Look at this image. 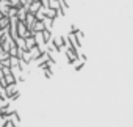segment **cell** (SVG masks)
<instances>
[{
	"mask_svg": "<svg viewBox=\"0 0 133 127\" xmlns=\"http://www.w3.org/2000/svg\"><path fill=\"white\" fill-rule=\"evenodd\" d=\"M42 22H44V25H45V30H50V31L53 30V22H55L53 19H50V17L45 16V19H44Z\"/></svg>",
	"mask_w": 133,
	"mask_h": 127,
	"instance_id": "cell-11",
	"label": "cell"
},
{
	"mask_svg": "<svg viewBox=\"0 0 133 127\" xmlns=\"http://www.w3.org/2000/svg\"><path fill=\"white\" fill-rule=\"evenodd\" d=\"M75 36H77V38H78V39H80V41H83V38H85V33H83V31H82V30H78V31H77V33H75Z\"/></svg>",
	"mask_w": 133,
	"mask_h": 127,
	"instance_id": "cell-24",
	"label": "cell"
},
{
	"mask_svg": "<svg viewBox=\"0 0 133 127\" xmlns=\"http://www.w3.org/2000/svg\"><path fill=\"white\" fill-rule=\"evenodd\" d=\"M41 7H42L41 0H33V2L30 3V7H28V11H30V13H33V14H36V13L41 10Z\"/></svg>",
	"mask_w": 133,
	"mask_h": 127,
	"instance_id": "cell-3",
	"label": "cell"
},
{
	"mask_svg": "<svg viewBox=\"0 0 133 127\" xmlns=\"http://www.w3.org/2000/svg\"><path fill=\"white\" fill-rule=\"evenodd\" d=\"M17 11H19L17 7H10V10H8V17H14V16H17Z\"/></svg>",
	"mask_w": 133,
	"mask_h": 127,
	"instance_id": "cell-19",
	"label": "cell"
},
{
	"mask_svg": "<svg viewBox=\"0 0 133 127\" xmlns=\"http://www.w3.org/2000/svg\"><path fill=\"white\" fill-rule=\"evenodd\" d=\"M45 30V25L42 21H36L35 22V27H33V31H44Z\"/></svg>",
	"mask_w": 133,
	"mask_h": 127,
	"instance_id": "cell-12",
	"label": "cell"
},
{
	"mask_svg": "<svg viewBox=\"0 0 133 127\" xmlns=\"http://www.w3.org/2000/svg\"><path fill=\"white\" fill-rule=\"evenodd\" d=\"M14 41H16V44H17V47H19V49H24V50H27V46H25V38H22V36H17Z\"/></svg>",
	"mask_w": 133,
	"mask_h": 127,
	"instance_id": "cell-13",
	"label": "cell"
},
{
	"mask_svg": "<svg viewBox=\"0 0 133 127\" xmlns=\"http://www.w3.org/2000/svg\"><path fill=\"white\" fill-rule=\"evenodd\" d=\"M10 0H0V13L3 16H8V10H10Z\"/></svg>",
	"mask_w": 133,
	"mask_h": 127,
	"instance_id": "cell-5",
	"label": "cell"
},
{
	"mask_svg": "<svg viewBox=\"0 0 133 127\" xmlns=\"http://www.w3.org/2000/svg\"><path fill=\"white\" fill-rule=\"evenodd\" d=\"M3 127H17V125H16V124H13L11 121H8V122H6V124L3 125Z\"/></svg>",
	"mask_w": 133,
	"mask_h": 127,
	"instance_id": "cell-26",
	"label": "cell"
},
{
	"mask_svg": "<svg viewBox=\"0 0 133 127\" xmlns=\"http://www.w3.org/2000/svg\"><path fill=\"white\" fill-rule=\"evenodd\" d=\"M21 97V91H17V93H14L13 96H10V100H17Z\"/></svg>",
	"mask_w": 133,
	"mask_h": 127,
	"instance_id": "cell-23",
	"label": "cell"
},
{
	"mask_svg": "<svg viewBox=\"0 0 133 127\" xmlns=\"http://www.w3.org/2000/svg\"><path fill=\"white\" fill-rule=\"evenodd\" d=\"M35 22H36V16H35L33 13H30V11H28V13H27V17H25V25H27V28L33 31ZM33 35H35V31H33Z\"/></svg>",
	"mask_w": 133,
	"mask_h": 127,
	"instance_id": "cell-2",
	"label": "cell"
},
{
	"mask_svg": "<svg viewBox=\"0 0 133 127\" xmlns=\"http://www.w3.org/2000/svg\"><path fill=\"white\" fill-rule=\"evenodd\" d=\"M0 17H3V14H2V13H0Z\"/></svg>",
	"mask_w": 133,
	"mask_h": 127,
	"instance_id": "cell-27",
	"label": "cell"
},
{
	"mask_svg": "<svg viewBox=\"0 0 133 127\" xmlns=\"http://www.w3.org/2000/svg\"><path fill=\"white\" fill-rule=\"evenodd\" d=\"M49 8H53V10H59V0H50V3H49Z\"/></svg>",
	"mask_w": 133,
	"mask_h": 127,
	"instance_id": "cell-20",
	"label": "cell"
},
{
	"mask_svg": "<svg viewBox=\"0 0 133 127\" xmlns=\"http://www.w3.org/2000/svg\"><path fill=\"white\" fill-rule=\"evenodd\" d=\"M0 27L2 28H10V17L8 16L0 17Z\"/></svg>",
	"mask_w": 133,
	"mask_h": 127,
	"instance_id": "cell-14",
	"label": "cell"
},
{
	"mask_svg": "<svg viewBox=\"0 0 133 127\" xmlns=\"http://www.w3.org/2000/svg\"><path fill=\"white\" fill-rule=\"evenodd\" d=\"M68 36H69V39H71L72 46H74L77 50H80V49H82V41H80V39L75 36V33H71V31H69V35H68Z\"/></svg>",
	"mask_w": 133,
	"mask_h": 127,
	"instance_id": "cell-4",
	"label": "cell"
},
{
	"mask_svg": "<svg viewBox=\"0 0 133 127\" xmlns=\"http://www.w3.org/2000/svg\"><path fill=\"white\" fill-rule=\"evenodd\" d=\"M0 28H2V27H0Z\"/></svg>",
	"mask_w": 133,
	"mask_h": 127,
	"instance_id": "cell-28",
	"label": "cell"
},
{
	"mask_svg": "<svg viewBox=\"0 0 133 127\" xmlns=\"http://www.w3.org/2000/svg\"><path fill=\"white\" fill-rule=\"evenodd\" d=\"M42 38H44L45 44H49V42L52 41V38H53V36H52V31H50V30H44V31H42Z\"/></svg>",
	"mask_w": 133,
	"mask_h": 127,
	"instance_id": "cell-15",
	"label": "cell"
},
{
	"mask_svg": "<svg viewBox=\"0 0 133 127\" xmlns=\"http://www.w3.org/2000/svg\"><path fill=\"white\" fill-rule=\"evenodd\" d=\"M25 46H27V50H30L31 47H35V46H36V39H35V36H28V38H25Z\"/></svg>",
	"mask_w": 133,
	"mask_h": 127,
	"instance_id": "cell-10",
	"label": "cell"
},
{
	"mask_svg": "<svg viewBox=\"0 0 133 127\" xmlns=\"http://www.w3.org/2000/svg\"><path fill=\"white\" fill-rule=\"evenodd\" d=\"M10 61H11V68H16L21 65V58L19 56H10Z\"/></svg>",
	"mask_w": 133,
	"mask_h": 127,
	"instance_id": "cell-17",
	"label": "cell"
},
{
	"mask_svg": "<svg viewBox=\"0 0 133 127\" xmlns=\"http://www.w3.org/2000/svg\"><path fill=\"white\" fill-rule=\"evenodd\" d=\"M42 72H44V75H45L47 79H52V77H53V71H52V68H49V66L42 68Z\"/></svg>",
	"mask_w": 133,
	"mask_h": 127,
	"instance_id": "cell-18",
	"label": "cell"
},
{
	"mask_svg": "<svg viewBox=\"0 0 133 127\" xmlns=\"http://www.w3.org/2000/svg\"><path fill=\"white\" fill-rule=\"evenodd\" d=\"M27 13H28V8H27V7H19V11H17V19H19V21H25Z\"/></svg>",
	"mask_w": 133,
	"mask_h": 127,
	"instance_id": "cell-9",
	"label": "cell"
},
{
	"mask_svg": "<svg viewBox=\"0 0 133 127\" xmlns=\"http://www.w3.org/2000/svg\"><path fill=\"white\" fill-rule=\"evenodd\" d=\"M10 121L19 127V125H21V116H19V111H14V110H13V111L10 113Z\"/></svg>",
	"mask_w": 133,
	"mask_h": 127,
	"instance_id": "cell-7",
	"label": "cell"
},
{
	"mask_svg": "<svg viewBox=\"0 0 133 127\" xmlns=\"http://www.w3.org/2000/svg\"><path fill=\"white\" fill-rule=\"evenodd\" d=\"M10 56H11V55H10V52L0 49V61H3V60H6V58H10Z\"/></svg>",
	"mask_w": 133,
	"mask_h": 127,
	"instance_id": "cell-21",
	"label": "cell"
},
{
	"mask_svg": "<svg viewBox=\"0 0 133 127\" xmlns=\"http://www.w3.org/2000/svg\"><path fill=\"white\" fill-rule=\"evenodd\" d=\"M22 60L27 63V65H30V63L33 61V58H31V55H30V52L28 50H24V55H22Z\"/></svg>",
	"mask_w": 133,
	"mask_h": 127,
	"instance_id": "cell-16",
	"label": "cell"
},
{
	"mask_svg": "<svg viewBox=\"0 0 133 127\" xmlns=\"http://www.w3.org/2000/svg\"><path fill=\"white\" fill-rule=\"evenodd\" d=\"M52 44L58 49V52H63L66 49V46H64V36H53L52 38Z\"/></svg>",
	"mask_w": 133,
	"mask_h": 127,
	"instance_id": "cell-1",
	"label": "cell"
},
{
	"mask_svg": "<svg viewBox=\"0 0 133 127\" xmlns=\"http://www.w3.org/2000/svg\"><path fill=\"white\" fill-rule=\"evenodd\" d=\"M78 30H80V28H78L75 24H72V25H71V33H77Z\"/></svg>",
	"mask_w": 133,
	"mask_h": 127,
	"instance_id": "cell-25",
	"label": "cell"
},
{
	"mask_svg": "<svg viewBox=\"0 0 133 127\" xmlns=\"http://www.w3.org/2000/svg\"><path fill=\"white\" fill-rule=\"evenodd\" d=\"M10 5H11V7H17V8L22 7V5H21V0H10Z\"/></svg>",
	"mask_w": 133,
	"mask_h": 127,
	"instance_id": "cell-22",
	"label": "cell"
},
{
	"mask_svg": "<svg viewBox=\"0 0 133 127\" xmlns=\"http://www.w3.org/2000/svg\"><path fill=\"white\" fill-rule=\"evenodd\" d=\"M28 52H30V55H31V58H33V61H35L36 58H39V56L42 55V52H41V49H39L38 46H35V47H31V49H30Z\"/></svg>",
	"mask_w": 133,
	"mask_h": 127,
	"instance_id": "cell-8",
	"label": "cell"
},
{
	"mask_svg": "<svg viewBox=\"0 0 133 127\" xmlns=\"http://www.w3.org/2000/svg\"><path fill=\"white\" fill-rule=\"evenodd\" d=\"M19 91V88H17V83H10L6 88H5V93H6V96L10 97V96H13L14 93H17Z\"/></svg>",
	"mask_w": 133,
	"mask_h": 127,
	"instance_id": "cell-6",
	"label": "cell"
}]
</instances>
